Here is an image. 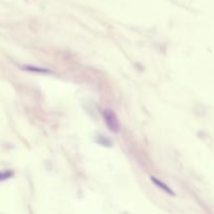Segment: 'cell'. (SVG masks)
<instances>
[{"mask_svg":"<svg viewBox=\"0 0 214 214\" xmlns=\"http://www.w3.org/2000/svg\"><path fill=\"white\" fill-rule=\"evenodd\" d=\"M103 117L106 122V125L112 133H119L120 131V122L118 119L116 113L111 109H105L103 111Z\"/></svg>","mask_w":214,"mask_h":214,"instance_id":"1","label":"cell"},{"mask_svg":"<svg viewBox=\"0 0 214 214\" xmlns=\"http://www.w3.org/2000/svg\"><path fill=\"white\" fill-rule=\"evenodd\" d=\"M150 180H152V182H153V184H155L156 186H158V187L160 188L161 190H163L164 192L168 193L169 195H174V192L171 190V188L168 187V186H167L165 183L161 182L160 180L157 179V178H155V177H150Z\"/></svg>","mask_w":214,"mask_h":214,"instance_id":"2","label":"cell"},{"mask_svg":"<svg viewBox=\"0 0 214 214\" xmlns=\"http://www.w3.org/2000/svg\"><path fill=\"white\" fill-rule=\"evenodd\" d=\"M27 69L31 70V71H40V72H49V70H46V69H38V68H32V67H27Z\"/></svg>","mask_w":214,"mask_h":214,"instance_id":"3","label":"cell"}]
</instances>
